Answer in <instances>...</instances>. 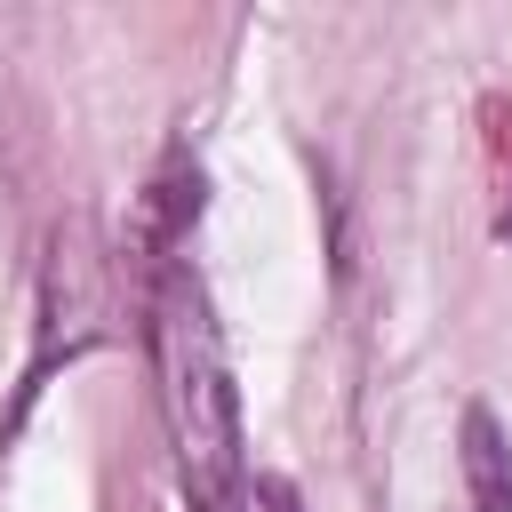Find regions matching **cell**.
<instances>
[{
    "label": "cell",
    "mask_w": 512,
    "mask_h": 512,
    "mask_svg": "<svg viewBox=\"0 0 512 512\" xmlns=\"http://www.w3.org/2000/svg\"><path fill=\"white\" fill-rule=\"evenodd\" d=\"M152 360H160V408H168V440H176V472H184L192 512H240V488H248V464H240V392H232L216 304H208L200 272H184V264L160 272Z\"/></svg>",
    "instance_id": "6da1fadb"
},
{
    "label": "cell",
    "mask_w": 512,
    "mask_h": 512,
    "mask_svg": "<svg viewBox=\"0 0 512 512\" xmlns=\"http://www.w3.org/2000/svg\"><path fill=\"white\" fill-rule=\"evenodd\" d=\"M456 456H464V496L472 512H512V440L496 424V408H464V432H456Z\"/></svg>",
    "instance_id": "7a4b0ae2"
},
{
    "label": "cell",
    "mask_w": 512,
    "mask_h": 512,
    "mask_svg": "<svg viewBox=\"0 0 512 512\" xmlns=\"http://www.w3.org/2000/svg\"><path fill=\"white\" fill-rule=\"evenodd\" d=\"M256 504H264V512H304V504H296V488H288V480H256Z\"/></svg>",
    "instance_id": "3957f363"
}]
</instances>
